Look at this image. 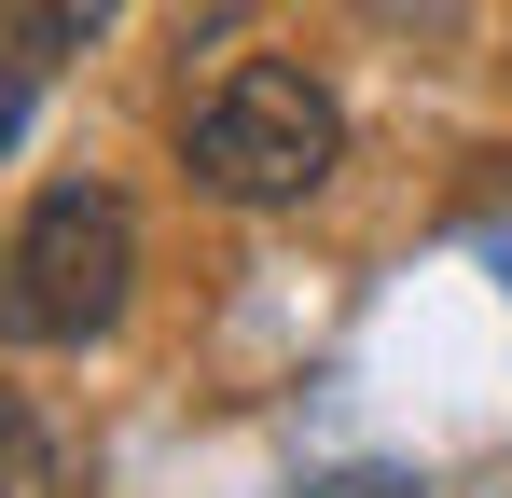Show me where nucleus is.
<instances>
[{"label":"nucleus","mask_w":512,"mask_h":498,"mask_svg":"<svg viewBox=\"0 0 512 498\" xmlns=\"http://www.w3.org/2000/svg\"><path fill=\"white\" fill-rule=\"evenodd\" d=\"M14 125H28V56L0 42V139H14Z\"/></svg>","instance_id":"nucleus-6"},{"label":"nucleus","mask_w":512,"mask_h":498,"mask_svg":"<svg viewBox=\"0 0 512 498\" xmlns=\"http://www.w3.org/2000/svg\"><path fill=\"white\" fill-rule=\"evenodd\" d=\"M125 277H139V222H125V194L56 180V194L28 208L14 263H0V332H14V346H97V332L125 319Z\"/></svg>","instance_id":"nucleus-2"},{"label":"nucleus","mask_w":512,"mask_h":498,"mask_svg":"<svg viewBox=\"0 0 512 498\" xmlns=\"http://www.w3.org/2000/svg\"><path fill=\"white\" fill-rule=\"evenodd\" d=\"M180 153H194V180H208L222 208H305V194L333 180V153H346V111L305 70L250 56V70H222L208 97H194Z\"/></svg>","instance_id":"nucleus-1"},{"label":"nucleus","mask_w":512,"mask_h":498,"mask_svg":"<svg viewBox=\"0 0 512 498\" xmlns=\"http://www.w3.org/2000/svg\"><path fill=\"white\" fill-rule=\"evenodd\" d=\"M0 498H56V443H42V415L0 388Z\"/></svg>","instance_id":"nucleus-4"},{"label":"nucleus","mask_w":512,"mask_h":498,"mask_svg":"<svg viewBox=\"0 0 512 498\" xmlns=\"http://www.w3.org/2000/svg\"><path fill=\"white\" fill-rule=\"evenodd\" d=\"M305 498H416V471H333V485H305Z\"/></svg>","instance_id":"nucleus-5"},{"label":"nucleus","mask_w":512,"mask_h":498,"mask_svg":"<svg viewBox=\"0 0 512 498\" xmlns=\"http://www.w3.org/2000/svg\"><path fill=\"white\" fill-rule=\"evenodd\" d=\"M111 14H125V0H0V42H14V56L42 70V56H84Z\"/></svg>","instance_id":"nucleus-3"}]
</instances>
